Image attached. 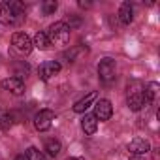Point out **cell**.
Instances as JSON below:
<instances>
[{
    "label": "cell",
    "mask_w": 160,
    "mask_h": 160,
    "mask_svg": "<svg viewBox=\"0 0 160 160\" xmlns=\"http://www.w3.org/2000/svg\"><path fill=\"white\" fill-rule=\"evenodd\" d=\"M25 4L19 0L10 2H0V25L4 27H15L25 19Z\"/></svg>",
    "instance_id": "1"
},
{
    "label": "cell",
    "mask_w": 160,
    "mask_h": 160,
    "mask_svg": "<svg viewBox=\"0 0 160 160\" xmlns=\"http://www.w3.org/2000/svg\"><path fill=\"white\" fill-rule=\"evenodd\" d=\"M70 27H68V23H64V21H57V23H53L49 28H47V40H49V43L51 45H58V47H62V45H66L68 42H70Z\"/></svg>",
    "instance_id": "2"
},
{
    "label": "cell",
    "mask_w": 160,
    "mask_h": 160,
    "mask_svg": "<svg viewBox=\"0 0 160 160\" xmlns=\"http://www.w3.org/2000/svg\"><path fill=\"white\" fill-rule=\"evenodd\" d=\"M126 104L132 111H139L145 106V87L141 81H132L128 83L126 89Z\"/></svg>",
    "instance_id": "3"
},
{
    "label": "cell",
    "mask_w": 160,
    "mask_h": 160,
    "mask_svg": "<svg viewBox=\"0 0 160 160\" xmlns=\"http://www.w3.org/2000/svg\"><path fill=\"white\" fill-rule=\"evenodd\" d=\"M55 121V111L53 109H40L36 115H34V126L38 132H45L51 128Z\"/></svg>",
    "instance_id": "4"
},
{
    "label": "cell",
    "mask_w": 160,
    "mask_h": 160,
    "mask_svg": "<svg viewBox=\"0 0 160 160\" xmlns=\"http://www.w3.org/2000/svg\"><path fill=\"white\" fill-rule=\"evenodd\" d=\"M115 60L113 58H102L100 64H98V77H100V81L104 83H109L115 79Z\"/></svg>",
    "instance_id": "5"
},
{
    "label": "cell",
    "mask_w": 160,
    "mask_h": 160,
    "mask_svg": "<svg viewBox=\"0 0 160 160\" xmlns=\"http://www.w3.org/2000/svg\"><path fill=\"white\" fill-rule=\"evenodd\" d=\"M0 87H2L6 92L13 94V96H21V94L25 92V81H23L21 77H17V75L2 79V83H0Z\"/></svg>",
    "instance_id": "6"
},
{
    "label": "cell",
    "mask_w": 160,
    "mask_h": 160,
    "mask_svg": "<svg viewBox=\"0 0 160 160\" xmlns=\"http://www.w3.org/2000/svg\"><path fill=\"white\" fill-rule=\"evenodd\" d=\"M12 45H13L21 55H28V53L32 51V47H34L30 36L25 34V32H15V34L12 36Z\"/></svg>",
    "instance_id": "7"
},
{
    "label": "cell",
    "mask_w": 160,
    "mask_h": 160,
    "mask_svg": "<svg viewBox=\"0 0 160 160\" xmlns=\"http://www.w3.org/2000/svg\"><path fill=\"white\" fill-rule=\"evenodd\" d=\"M92 115H94L96 121H109L111 115H113V106H111V102L106 100V98L94 102V113H92Z\"/></svg>",
    "instance_id": "8"
},
{
    "label": "cell",
    "mask_w": 160,
    "mask_h": 160,
    "mask_svg": "<svg viewBox=\"0 0 160 160\" xmlns=\"http://www.w3.org/2000/svg\"><path fill=\"white\" fill-rule=\"evenodd\" d=\"M58 72H60V62H57V60H45L38 68V75H40L42 81H49V79H53Z\"/></svg>",
    "instance_id": "9"
},
{
    "label": "cell",
    "mask_w": 160,
    "mask_h": 160,
    "mask_svg": "<svg viewBox=\"0 0 160 160\" xmlns=\"http://www.w3.org/2000/svg\"><path fill=\"white\" fill-rule=\"evenodd\" d=\"M128 151L134 156H143V154H147L151 151V143L147 139H143V138H136V139H132L128 143Z\"/></svg>",
    "instance_id": "10"
},
{
    "label": "cell",
    "mask_w": 160,
    "mask_h": 160,
    "mask_svg": "<svg viewBox=\"0 0 160 160\" xmlns=\"http://www.w3.org/2000/svg\"><path fill=\"white\" fill-rule=\"evenodd\" d=\"M96 96H98V94L92 91V92H89L87 96H83L81 100H77V102L73 104V111H75V113H85V111L96 102Z\"/></svg>",
    "instance_id": "11"
},
{
    "label": "cell",
    "mask_w": 160,
    "mask_h": 160,
    "mask_svg": "<svg viewBox=\"0 0 160 160\" xmlns=\"http://www.w3.org/2000/svg\"><path fill=\"white\" fill-rule=\"evenodd\" d=\"M119 19L122 25H130L134 21V8L130 2H122L121 8H119Z\"/></svg>",
    "instance_id": "12"
},
{
    "label": "cell",
    "mask_w": 160,
    "mask_h": 160,
    "mask_svg": "<svg viewBox=\"0 0 160 160\" xmlns=\"http://www.w3.org/2000/svg\"><path fill=\"white\" fill-rule=\"evenodd\" d=\"M81 128H83V132H85L87 136L96 134V130H98V121L94 119V115H83V119H81Z\"/></svg>",
    "instance_id": "13"
},
{
    "label": "cell",
    "mask_w": 160,
    "mask_h": 160,
    "mask_svg": "<svg viewBox=\"0 0 160 160\" xmlns=\"http://www.w3.org/2000/svg\"><path fill=\"white\" fill-rule=\"evenodd\" d=\"M156 96H158V83H149L145 87V106H151L156 102Z\"/></svg>",
    "instance_id": "14"
},
{
    "label": "cell",
    "mask_w": 160,
    "mask_h": 160,
    "mask_svg": "<svg viewBox=\"0 0 160 160\" xmlns=\"http://www.w3.org/2000/svg\"><path fill=\"white\" fill-rule=\"evenodd\" d=\"M32 45L43 51V49H47L51 43H49V40H47V34H45V32H36V36H34V40H32Z\"/></svg>",
    "instance_id": "15"
},
{
    "label": "cell",
    "mask_w": 160,
    "mask_h": 160,
    "mask_svg": "<svg viewBox=\"0 0 160 160\" xmlns=\"http://www.w3.org/2000/svg\"><path fill=\"white\" fill-rule=\"evenodd\" d=\"M60 141L58 139H47L45 141V151H47V154L49 156H57L58 152H60Z\"/></svg>",
    "instance_id": "16"
},
{
    "label": "cell",
    "mask_w": 160,
    "mask_h": 160,
    "mask_svg": "<svg viewBox=\"0 0 160 160\" xmlns=\"http://www.w3.org/2000/svg\"><path fill=\"white\" fill-rule=\"evenodd\" d=\"M25 158L27 160H45V154L40 149H36V147H28L25 151Z\"/></svg>",
    "instance_id": "17"
},
{
    "label": "cell",
    "mask_w": 160,
    "mask_h": 160,
    "mask_svg": "<svg viewBox=\"0 0 160 160\" xmlns=\"http://www.w3.org/2000/svg\"><path fill=\"white\" fill-rule=\"evenodd\" d=\"M13 122H15L13 115H12V113H4L2 117H0V130L8 132V130H10V128L13 126Z\"/></svg>",
    "instance_id": "18"
},
{
    "label": "cell",
    "mask_w": 160,
    "mask_h": 160,
    "mask_svg": "<svg viewBox=\"0 0 160 160\" xmlns=\"http://www.w3.org/2000/svg\"><path fill=\"white\" fill-rule=\"evenodd\" d=\"M57 8H58V4L55 2V0H45V2L42 4V10H43V13H45V15L55 13V12H57Z\"/></svg>",
    "instance_id": "19"
},
{
    "label": "cell",
    "mask_w": 160,
    "mask_h": 160,
    "mask_svg": "<svg viewBox=\"0 0 160 160\" xmlns=\"http://www.w3.org/2000/svg\"><path fill=\"white\" fill-rule=\"evenodd\" d=\"M79 6L81 8H91V2H79Z\"/></svg>",
    "instance_id": "20"
},
{
    "label": "cell",
    "mask_w": 160,
    "mask_h": 160,
    "mask_svg": "<svg viewBox=\"0 0 160 160\" xmlns=\"http://www.w3.org/2000/svg\"><path fill=\"white\" fill-rule=\"evenodd\" d=\"M66 160H85L83 156H70V158H66Z\"/></svg>",
    "instance_id": "21"
},
{
    "label": "cell",
    "mask_w": 160,
    "mask_h": 160,
    "mask_svg": "<svg viewBox=\"0 0 160 160\" xmlns=\"http://www.w3.org/2000/svg\"><path fill=\"white\" fill-rule=\"evenodd\" d=\"M130 160H143L141 156H134V158H130Z\"/></svg>",
    "instance_id": "22"
},
{
    "label": "cell",
    "mask_w": 160,
    "mask_h": 160,
    "mask_svg": "<svg viewBox=\"0 0 160 160\" xmlns=\"http://www.w3.org/2000/svg\"><path fill=\"white\" fill-rule=\"evenodd\" d=\"M15 160H27V158H25V156H17Z\"/></svg>",
    "instance_id": "23"
}]
</instances>
